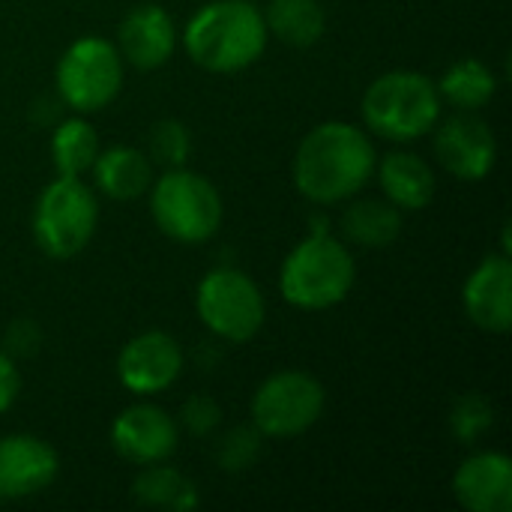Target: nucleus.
<instances>
[{"instance_id": "obj_23", "label": "nucleus", "mask_w": 512, "mask_h": 512, "mask_svg": "<svg viewBox=\"0 0 512 512\" xmlns=\"http://www.w3.org/2000/svg\"><path fill=\"white\" fill-rule=\"evenodd\" d=\"M99 135L84 117L63 120L51 135V162L60 177H81L99 156Z\"/></svg>"}, {"instance_id": "obj_2", "label": "nucleus", "mask_w": 512, "mask_h": 512, "mask_svg": "<svg viewBox=\"0 0 512 512\" xmlns=\"http://www.w3.org/2000/svg\"><path fill=\"white\" fill-rule=\"evenodd\" d=\"M267 24L249 0H213L198 9L186 30L183 48L207 72H240L267 48Z\"/></svg>"}, {"instance_id": "obj_21", "label": "nucleus", "mask_w": 512, "mask_h": 512, "mask_svg": "<svg viewBox=\"0 0 512 512\" xmlns=\"http://www.w3.org/2000/svg\"><path fill=\"white\" fill-rule=\"evenodd\" d=\"M132 495L144 507L171 512H189L198 507V486L180 474L177 468H168L165 462L144 465V471L132 483Z\"/></svg>"}, {"instance_id": "obj_24", "label": "nucleus", "mask_w": 512, "mask_h": 512, "mask_svg": "<svg viewBox=\"0 0 512 512\" xmlns=\"http://www.w3.org/2000/svg\"><path fill=\"white\" fill-rule=\"evenodd\" d=\"M189 150H192V138L180 120H159L150 129V141H147L150 162H159L165 168H183L189 159Z\"/></svg>"}, {"instance_id": "obj_29", "label": "nucleus", "mask_w": 512, "mask_h": 512, "mask_svg": "<svg viewBox=\"0 0 512 512\" xmlns=\"http://www.w3.org/2000/svg\"><path fill=\"white\" fill-rule=\"evenodd\" d=\"M21 393V375L15 369V360L0 351V414H6Z\"/></svg>"}, {"instance_id": "obj_18", "label": "nucleus", "mask_w": 512, "mask_h": 512, "mask_svg": "<svg viewBox=\"0 0 512 512\" xmlns=\"http://www.w3.org/2000/svg\"><path fill=\"white\" fill-rule=\"evenodd\" d=\"M378 180L384 189V198L396 204L399 210H426L435 198V171L426 159L408 150L387 153L378 165Z\"/></svg>"}, {"instance_id": "obj_1", "label": "nucleus", "mask_w": 512, "mask_h": 512, "mask_svg": "<svg viewBox=\"0 0 512 512\" xmlns=\"http://www.w3.org/2000/svg\"><path fill=\"white\" fill-rule=\"evenodd\" d=\"M372 174L375 147L369 132L342 120L315 126L294 156V186L312 204H342L360 195Z\"/></svg>"}, {"instance_id": "obj_12", "label": "nucleus", "mask_w": 512, "mask_h": 512, "mask_svg": "<svg viewBox=\"0 0 512 512\" xmlns=\"http://www.w3.org/2000/svg\"><path fill=\"white\" fill-rule=\"evenodd\" d=\"M180 444L177 420L147 402L123 408L111 423V447L120 459L132 465H156L168 462Z\"/></svg>"}, {"instance_id": "obj_3", "label": "nucleus", "mask_w": 512, "mask_h": 512, "mask_svg": "<svg viewBox=\"0 0 512 512\" xmlns=\"http://www.w3.org/2000/svg\"><path fill=\"white\" fill-rule=\"evenodd\" d=\"M354 279L357 264L345 243L330 231H312L282 261L279 291L285 303L303 312H324L351 294Z\"/></svg>"}, {"instance_id": "obj_11", "label": "nucleus", "mask_w": 512, "mask_h": 512, "mask_svg": "<svg viewBox=\"0 0 512 512\" xmlns=\"http://www.w3.org/2000/svg\"><path fill=\"white\" fill-rule=\"evenodd\" d=\"M183 372V348L162 330H147L129 339L117 354V378L135 396L168 390Z\"/></svg>"}, {"instance_id": "obj_10", "label": "nucleus", "mask_w": 512, "mask_h": 512, "mask_svg": "<svg viewBox=\"0 0 512 512\" xmlns=\"http://www.w3.org/2000/svg\"><path fill=\"white\" fill-rule=\"evenodd\" d=\"M435 156L453 177L477 183L492 174L498 162V141L483 117L462 111L435 126Z\"/></svg>"}, {"instance_id": "obj_8", "label": "nucleus", "mask_w": 512, "mask_h": 512, "mask_svg": "<svg viewBox=\"0 0 512 512\" xmlns=\"http://www.w3.org/2000/svg\"><path fill=\"white\" fill-rule=\"evenodd\" d=\"M195 309L204 327L225 342H249L267 318L261 288L237 267H216L198 282Z\"/></svg>"}, {"instance_id": "obj_9", "label": "nucleus", "mask_w": 512, "mask_h": 512, "mask_svg": "<svg viewBox=\"0 0 512 512\" xmlns=\"http://www.w3.org/2000/svg\"><path fill=\"white\" fill-rule=\"evenodd\" d=\"M324 384L297 369L270 375L252 396V426L261 438H297L324 414Z\"/></svg>"}, {"instance_id": "obj_6", "label": "nucleus", "mask_w": 512, "mask_h": 512, "mask_svg": "<svg viewBox=\"0 0 512 512\" xmlns=\"http://www.w3.org/2000/svg\"><path fill=\"white\" fill-rule=\"evenodd\" d=\"M99 222V201L81 177L51 180L33 207V240L57 261H69L87 249Z\"/></svg>"}, {"instance_id": "obj_25", "label": "nucleus", "mask_w": 512, "mask_h": 512, "mask_svg": "<svg viewBox=\"0 0 512 512\" xmlns=\"http://www.w3.org/2000/svg\"><path fill=\"white\" fill-rule=\"evenodd\" d=\"M495 411L492 402L480 393H465L456 399L453 411H450V429L462 444H474L480 441L489 429H492Z\"/></svg>"}, {"instance_id": "obj_26", "label": "nucleus", "mask_w": 512, "mask_h": 512, "mask_svg": "<svg viewBox=\"0 0 512 512\" xmlns=\"http://www.w3.org/2000/svg\"><path fill=\"white\" fill-rule=\"evenodd\" d=\"M261 453V432L252 426H237L225 435L219 444V465L222 471H243L249 468Z\"/></svg>"}, {"instance_id": "obj_22", "label": "nucleus", "mask_w": 512, "mask_h": 512, "mask_svg": "<svg viewBox=\"0 0 512 512\" xmlns=\"http://www.w3.org/2000/svg\"><path fill=\"white\" fill-rule=\"evenodd\" d=\"M435 84H438L441 99H447L459 111H480L498 93V78L492 66H486L477 57H465L453 63Z\"/></svg>"}, {"instance_id": "obj_13", "label": "nucleus", "mask_w": 512, "mask_h": 512, "mask_svg": "<svg viewBox=\"0 0 512 512\" xmlns=\"http://www.w3.org/2000/svg\"><path fill=\"white\" fill-rule=\"evenodd\" d=\"M60 456L51 444L33 435L0 438V501L39 495L57 480Z\"/></svg>"}, {"instance_id": "obj_4", "label": "nucleus", "mask_w": 512, "mask_h": 512, "mask_svg": "<svg viewBox=\"0 0 512 512\" xmlns=\"http://www.w3.org/2000/svg\"><path fill=\"white\" fill-rule=\"evenodd\" d=\"M441 120L438 84L411 69L378 75L363 93V123L387 141H414L429 135Z\"/></svg>"}, {"instance_id": "obj_17", "label": "nucleus", "mask_w": 512, "mask_h": 512, "mask_svg": "<svg viewBox=\"0 0 512 512\" xmlns=\"http://www.w3.org/2000/svg\"><path fill=\"white\" fill-rule=\"evenodd\" d=\"M90 171H93L96 189L111 201H135L153 183L150 156L138 147H126V144H114L108 150H99Z\"/></svg>"}, {"instance_id": "obj_28", "label": "nucleus", "mask_w": 512, "mask_h": 512, "mask_svg": "<svg viewBox=\"0 0 512 512\" xmlns=\"http://www.w3.org/2000/svg\"><path fill=\"white\" fill-rule=\"evenodd\" d=\"M42 345V330L36 321L30 318H18L9 324L6 330V354L15 360V357H33Z\"/></svg>"}, {"instance_id": "obj_16", "label": "nucleus", "mask_w": 512, "mask_h": 512, "mask_svg": "<svg viewBox=\"0 0 512 512\" xmlns=\"http://www.w3.org/2000/svg\"><path fill=\"white\" fill-rule=\"evenodd\" d=\"M453 495L468 512L512 510V462L507 453H477L453 474Z\"/></svg>"}, {"instance_id": "obj_15", "label": "nucleus", "mask_w": 512, "mask_h": 512, "mask_svg": "<svg viewBox=\"0 0 512 512\" xmlns=\"http://www.w3.org/2000/svg\"><path fill=\"white\" fill-rule=\"evenodd\" d=\"M468 318L486 333H510L512 327V264L504 255H489L468 276L465 291Z\"/></svg>"}, {"instance_id": "obj_7", "label": "nucleus", "mask_w": 512, "mask_h": 512, "mask_svg": "<svg viewBox=\"0 0 512 512\" xmlns=\"http://www.w3.org/2000/svg\"><path fill=\"white\" fill-rule=\"evenodd\" d=\"M123 57L102 36L75 39L57 60V96L78 114H93L111 105L123 87Z\"/></svg>"}, {"instance_id": "obj_19", "label": "nucleus", "mask_w": 512, "mask_h": 512, "mask_svg": "<svg viewBox=\"0 0 512 512\" xmlns=\"http://www.w3.org/2000/svg\"><path fill=\"white\" fill-rule=\"evenodd\" d=\"M342 234L354 246L384 249L402 234V210L387 198H357L342 213Z\"/></svg>"}, {"instance_id": "obj_14", "label": "nucleus", "mask_w": 512, "mask_h": 512, "mask_svg": "<svg viewBox=\"0 0 512 512\" xmlns=\"http://www.w3.org/2000/svg\"><path fill=\"white\" fill-rule=\"evenodd\" d=\"M117 51L123 63L141 72L165 66L177 51L174 18L156 3L135 6L117 27Z\"/></svg>"}, {"instance_id": "obj_20", "label": "nucleus", "mask_w": 512, "mask_h": 512, "mask_svg": "<svg viewBox=\"0 0 512 512\" xmlns=\"http://www.w3.org/2000/svg\"><path fill=\"white\" fill-rule=\"evenodd\" d=\"M261 15L267 33L291 48H309L327 30V15L318 0H270Z\"/></svg>"}, {"instance_id": "obj_5", "label": "nucleus", "mask_w": 512, "mask_h": 512, "mask_svg": "<svg viewBox=\"0 0 512 512\" xmlns=\"http://www.w3.org/2000/svg\"><path fill=\"white\" fill-rule=\"evenodd\" d=\"M150 213L159 231L177 243H207L222 225L219 189L186 168H168L150 192Z\"/></svg>"}, {"instance_id": "obj_27", "label": "nucleus", "mask_w": 512, "mask_h": 512, "mask_svg": "<svg viewBox=\"0 0 512 512\" xmlns=\"http://www.w3.org/2000/svg\"><path fill=\"white\" fill-rule=\"evenodd\" d=\"M180 423L192 435H210L222 423V411H219V405L210 396L198 393V396L186 399V405L180 408Z\"/></svg>"}]
</instances>
